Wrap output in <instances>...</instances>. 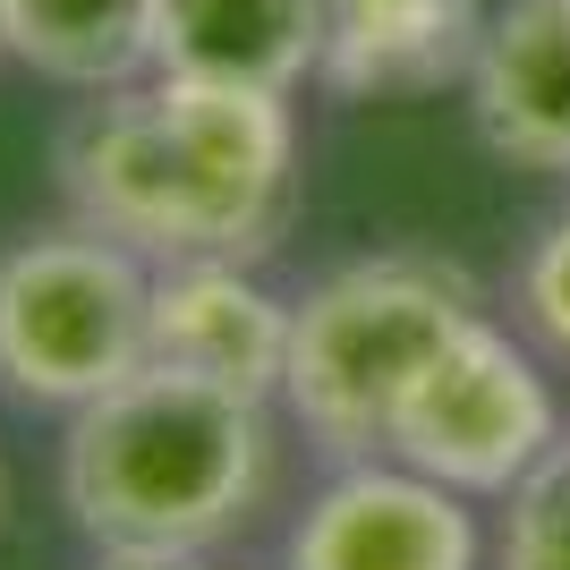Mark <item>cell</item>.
Segmentation results:
<instances>
[{
	"mask_svg": "<svg viewBox=\"0 0 570 570\" xmlns=\"http://www.w3.org/2000/svg\"><path fill=\"white\" fill-rule=\"evenodd\" d=\"M341 0H154V69L289 95L324 77Z\"/></svg>",
	"mask_w": 570,
	"mask_h": 570,
	"instance_id": "9c48e42d",
	"label": "cell"
},
{
	"mask_svg": "<svg viewBox=\"0 0 570 570\" xmlns=\"http://www.w3.org/2000/svg\"><path fill=\"white\" fill-rule=\"evenodd\" d=\"M95 570H214L205 553H102Z\"/></svg>",
	"mask_w": 570,
	"mask_h": 570,
	"instance_id": "5bb4252c",
	"label": "cell"
},
{
	"mask_svg": "<svg viewBox=\"0 0 570 570\" xmlns=\"http://www.w3.org/2000/svg\"><path fill=\"white\" fill-rule=\"evenodd\" d=\"M469 494L434 485L409 460H341V476L298 511L282 546V570H476Z\"/></svg>",
	"mask_w": 570,
	"mask_h": 570,
	"instance_id": "8992f818",
	"label": "cell"
},
{
	"mask_svg": "<svg viewBox=\"0 0 570 570\" xmlns=\"http://www.w3.org/2000/svg\"><path fill=\"white\" fill-rule=\"evenodd\" d=\"M476 315L469 273L443 256H357L324 273L289 324V417L333 460H383L401 401Z\"/></svg>",
	"mask_w": 570,
	"mask_h": 570,
	"instance_id": "3957f363",
	"label": "cell"
},
{
	"mask_svg": "<svg viewBox=\"0 0 570 570\" xmlns=\"http://www.w3.org/2000/svg\"><path fill=\"white\" fill-rule=\"evenodd\" d=\"M502 502L511 511H502L494 570H570V443L528 485H511Z\"/></svg>",
	"mask_w": 570,
	"mask_h": 570,
	"instance_id": "7c38bea8",
	"label": "cell"
},
{
	"mask_svg": "<svg viewBox=\"0 0 570 570\" xmlns=\"http://www.w3.org/2000/svg\"><path fill=\"white\" fill-rule=\"evenodd\" d=\"M289 324H298V298H273L256 282V264L238 256L154 264V357L179 375H205L247 401H282Z\"/></svg>",
	"mask_w": 570,
	"mask_h": 570,
	"instance_id": "52a82bcc",
	"label": "cell"
},
{
	"mask_svg": "<svg viewBox=\"0 0 570 570\" xmlns=\"http://www.w3.org/2000/svg\"><path fill=\"white\" fill-rule=\"evenodd\" d=\"M469 111L502 163L570 179V0H511L485 18Z\"/></svg>",
	"mask_w": 570,
	"mask_h": 570,
	"instance_id": "ba28073f",
	"label": "cell"
},
{
	"mask_svg": "<svg viewBox=\"0 0 570 570\" xmlns=\"http://www.w3.org/2000/svg\"><path fill=\"white\" fill-rule=\"evenodd\" d=\"M154 357V264L95 222L35 230L0 256V392L86 409Z\"/></svg>",
	"mask_w": 570,
	"mask_h": 570,
	"instance_id": "277c9868",
	"label": "cell"
},
{
	"mask_svg": "<svg viewBox=\"0 0 570 570\" xmlns=\"http://www.w3.org/2000/svg\"><path fill=\"white\" fill-rule=\"evenodd\" d=\"M511 307L553 357H570V214H553L537 230V247L520 256V282H511Z\"/></svg>",
	"mask_w": 570,
	"mask_h": 570,
	"instance_id": "4fadbf2b",
	"label": "cell"
},
{
	"mask_svg": "<svg viewBox=\"0 0 570 570\" xmlns=\"http://www.w3.org/2000/svg\"><path fill=\"white\" fill-rule=\"evenodd\" d=\"M0 51L51 86L111 95L154 77V0H0Z\"/></svg>",
	"mask_w": 570,
	"mask_h": 570,
	"instance_id": "8fae6325",
	"label": "cell"
},
{
	"mask_svg": "<svg viewBox=\"0 0 570 570\" xmlns=\"http://www.w3.org/2000/svg\"><path fill=\"white\" fill-rule=\"evenodd\" d=\"M273 476V417L247 392L145 357L102 401L69 409L60 502L95 553H214Z\"/></svg>",
	"mask_w": 570,
	"mask_h": 570,
	"instance_id": "7a4b0ae2",
	"label": "cell"
},
{
	"mask_svg": "<svg viewBox=\"0 0 570 570\" xmlns=\"http://www.w3.org/2000/svg\"><path fill=\"white\" fill-rule=\"evenodd\" d=\"M60 188L77 222L137 247L145 264L238 256L256 264L289 222L298 119L289 95L222 77H137L95 95L60 145Z\"/></svg>",
	"mask_w": 570,
	"mask_h": 570,
	"instance_id": "6da1fadb",
	"label": "cell"
},
{
	"mask_svg": "<svg viewBox=\"0 0 570 570\" xmlns=\"http://www.w3.org/2000/svg\"><path fill=\"white\" fill-rule=\"evenodd\" d=\"M476 0H341L324 86L333 95H426L476 60Z\"/></svg>",
	"mask_w": 570,
	"mask_h": 570,
	"instance_id": "30bf717a",
	"label": "cell"
},
{
	"mask_svg": "<svg viewBox=\"0 0 570 570\" xmlns=\"http://www.w3.org/2000/svg\"><path fill=\"white\" fill-rule=\"evenodd\" d=\"M553 452H562V409H553L537 357L494 315H476L392 417V460L426 469L452 494H511Z\"/></svg>",
	"mask_w": 570,
	"mask_h": 570,
	"instance_id": "5b68a950",
	"label": "cell"
}]
</instances>
